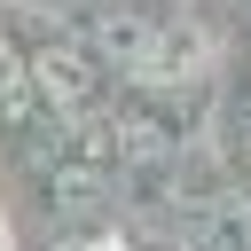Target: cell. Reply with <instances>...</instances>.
I'll return each instance as SVG.
<instances>
[{"label":"cell","mask_w":251,"mask_h":251,"mask_svg":"<svg viewBox=\"0 0 251 251\" xmlns=\"http://www.w3.org/2000/svg\"><path fill=\"white\" fill-rule=\"evenodd\" d=\"M31 78H39V102H47V110H86V102L102 94L94 63H78V55H63V47H39V55H31Z\"/></svg>","instance_id":"6da1fadb"}]
</instances>
